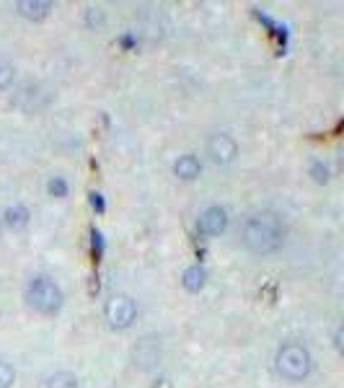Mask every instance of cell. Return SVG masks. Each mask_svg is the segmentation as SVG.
<instances>
[{"instance_id": "6da1fadb", "label": "cell", "mask_w": 344, "mask_h": 388, "mask_svg": "<svg viewBox=\"0 0 344 388\" xmlns=\"http://www.w3.org/2000/svg\"><path fill=\"white\" fill-rule=\"evenodd\" d=\"M241 239H244V246L254 256H272L285 243V223L279 220L277 213L262 210L244 223Z\"/></svg>"}, {"instance_id": "7a4b0ae2", "label": "cell", "mask_w": 344, "mask_h": 388, "mask_svg": "<svg viewBox=\"0 0 344 388\" xmlns=\"http://www.w3.org/2000/svg\"><path fill=\"white\" fill-rule=\"evenodd\" d=\"M274 368H277V375L282 380H287V383H300V380H305L311 375L313 357L308 352V347H303L300 342H285L277 349Z\"/></svg>"}, {"instance_id": "3957f363", "label": "cell", "mask_w": 344, "mask_h": 388, "mask_svg": "<svg viewBox=\"0 0 344 388\" xmlns=\"http://www.w3.org/2000/svg\"><path fill=\"white\" fill-rule=\"evenodd\" d=\"M62 290H60V285L52 277H44V274H39V277H34L29 285H26V303H29V308H34L37 314H44V316H52L58 314L60 308H62Z\"/></svg>"}, {"instance_id": "277c9868", "label": "cell", "mask_w": 344, "mask_h": 388, "mask_svg": "<svg viewBox=\"0 0 344 388\" xmlns=\"http://www.w3.org/2000/svg\"><path fill=\"white\" fill-rule=\"evenodd\" d=\"M132 363L143 373H153L164 363V342L158 334H145L138 339V344L132 349Z\"/></svg>"}, {"instance_id": "5b68a950", "label": "cell", "mask_w": 344, "mask_h": 388, "mask_svg": "<svg viewBox=\"0 0 344 388\" xmlns=\"http://www.w3.org/2000/svg\"><path fill=\"white\" fill-rule=\"evenodd\" d=\"M104 316H107V321L112 329H130L135 319H138V306H135V300L130 295H124V293H117L107 300V306H104Z\"/></svg>"}, {"instance_id": "8992f818", "label": "cell", "mask_w": 344, "mask_h": 388, "mask_svg": "<svg viewBox=\"0 0 344 388\" xmlns=\"http://www.w3.org/2000/svg\"><path fill=\"white\" fill-rule=\"evenodd\" d=\"M205 150L215 166H228V163H233L238 156V142L233 140L228 133H213L207 138Z\"/></svg>"}, {"instance_id": "52a82bcc", "label": "cell", "mask_w": 344, "mask_h": 388, "mask_svg": "<svg viewBox=\"0 0 344 388\" xmlns=\"http://www.w3.org/2000/svg\"><path fill=\"white\" fill-rule=\"evenodd\" d=\"M197 228H199L202 236H220V233H225V228H228V213H225V207L220 205L207 207L205 213L199 215Z\"/></svg>"}, {"instance_id": "ba28073f", "label": "cell", "mask_w": 344, "mask_h": 388, "mask_svg": "<svg viewBox=\"0 0 344 388\" xmlns=\"http://www.w3.org/2000/svg\"><path fill=\"white\" fill-rule=\"evenodd\" d=\"M55 11V3H49V0H18L16 3V13L26 21H44Z\"/></svg>"}, {"instance_id": "9c48e42d", "label": "cell", "mask_w": 344, "mask_h": 388, "mask_svg": "<svg viewBox=\"0 0 344 388\" xmlns=\"http://www.w3.org/2000/svg\"><path fill=\"white\" fill-rule=\"evenodd\" d=\"M202 171V163H199V158L192 156V153H184V156L176 158V163H173V174L179 176L181 182H194L197 176Z\"/></svg>"}, {"instance_id": "30bf717a", "label": "cell", "mask_w": 344, "mask_h": 388, "mask_svg": "<svg viewBox=\"0 0 344 388\" xmlns=\"http://www.w3.org/2000/svg\"><path fill=\"white\" fill-rule=\"evenodd\" d=\"M205 280H207V274L202 267H189V269H184V274H181V285H184V290H189V293H199V290L205 288Z\"/></svg>"}, {"instance_id": "8fae6325", "label": "cell", "mask_w": 344, "mask_h": 388, "mask_svg": "<svg viewBox=\"0 0 344 388\" xmlns=\"http://www.w3.org/2000/svg\"><path fill=\"white\" fill-rule=\"evenodd\" d=\"M3 218H6V225H8L11 231H21V228L29 225V210H26L24 205L8 207V210L3 213Z\"/></svg>"}, {"instance_id": "7c38bea8", "label": "cell", "mask_w": 344, "mask_h": 388, "mask_svg": "<svg viewBox=\"0 0 344 388\" xmlns=\"http://www.w3.org/2000/svg\"><path fill=\"white\" fill-rule=\"evenodd\" d=\"M78 386H81V380H78V375L70 370L52 373V375L44 380V388H78Z\"/></svg>"}, {"instance_id": "4fadbf2b", "label": "cell", "mask_w": 344, "mask_h": 388, "mask_svg": "<svg viewBox=\"0 0 344 388\" xmlns=\"http://www.w3.org/2000/svg\"><path fill=\"white\" fill-rule=\"evenodd\" d=\"M13 81H16V65L0 58V91H8Z\"/></svg>"}, {"instance_id": "5bb4252c", "label": "cell", "mask_w": 344, "mask_h": 388, "mask_svg": "<svg viewBox=\"0 0 344 388\" xmlns=\"http://www.w3.org/2000/svg\"><path fill=\"white\" fill-rule=\"evenodd\" d=\"M107 24V11L98 8V6H91V8H86V26L88 29H101V26Z\"/></svg>"}, {"instance_id": "9a60e30c", "label": "cell", "mask_w": 344, "mask_h": 388, "mask_svg": "<svg viewBox=\"0 0 344 388\" xmlns=\"http://www.w3.org/2000/svg\"><path fill=\"white\" fill-rule=\"evenodd\" d=\"M47 192H49V197L65 199L67 197V184H65V179H60V176H52V179L47 182Z\"/></svg>"}, {"instance_id": "2e32d148", "label": "cell", "mask_w": 344, "mask_h": 388, "mask_svg": "<svg viewBox=\"0 0 344 388\" xmlns=\"http://www.w3.org/2000/svg\"><path fill=\"white\" fill-rule=\"evenodd\" d=\"M13 380H16V370H13L8 363L0 360V388H11L13 386Z\"/></svg>"}, {"instance_id": "e0dca14e", "label": "cell", "mask_w": 344, "mask_h": 388, "mask_svg": "<svg viewBox=\"0 0 344 388\" xmlns=\"http://www.w3.org/2000/svg\"><path fill=\"white\" fill-rule=\"evenodd\" d=\"M313 179H316V182H319V184L329 182V168H326V166L313 163Z\"/></svg>"}, {"instance_id": "ac0fdd59", "label": "cell", "mask_w": 344, "mask_h": 388, "mask_svg": "<svg viewBox=\"0 0 344 388\" xmlns=\"http://www.w3.org/2000/svg\"><path fill=\"white\" fill-rule=\"evenodd\" d=\"M91 205H93V210L104 213V199H101V194H91Z\"/></svg>"}, {"instance_id": "d6986e66", "label": "cell", "mask_w": 344, "mask_h": 388, "mask_svg": "<svg viewBox=\"0 0 344 388\" xmlns=\"http://www.w3.org/2000/svg\"><path fill=\"white\" fill-rule=\"evenodd\" d=\"M334 344H336V349H342V329H336V334H334Z\"/></svg>"}, {"instance_id": "ffe728a7", "label": "cell", "mask_w": 344, "mask_h": 388, "mask_svg": "<svg viewBox=\"0 0 344 388\" xmlns=\"http://www.w3.org/2000/svg\"><path fill=\"white\" fill-rule=\"evenodd\" d=\"M156 388H171V383H168V380H158Z\"/></svg>"}]
</instances>
